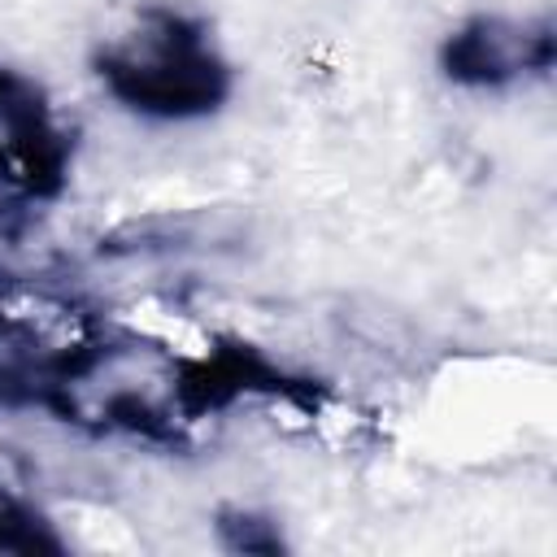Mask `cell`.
<instances>
[{
	"label": "cell",
	"instance_id": "cell-1",
	"mask_svg": "<svg viewBox=\"0 0 557 557\" xmlns=\"http://www.w3.org/2000/svg\"><path fill=\"white\" fill-rule=\"evenodd\" d=\"M174 379V348L131 331H91L61 344L44 409L87 435H126L157 448H187Z\"/></svg>",
	"mask_w": 557,
	"mask_h": 557
},
{
	"label": "cell",
	"instance_id": "cell-2",
	"mask_svg": "<svg viewBox=\"0 0 557 557\" xmlns=\"http://www.w3.org/2000/svg\"><path fill=\"white\" fill-rule=\"evenodd\" d=\"M91 65L122 109L157 122L209 117L235 87L209 26L178 9H144L139 26L122 44L100 48Z\"/></svg>",
	"mask_w": 557,
	"mask_h": 557
},
{
	"label": "cell",
	"instance_id": "cell-3",
	"mask_svg": "<svg viewBox=\"0 0 557 557\" xmlns=\"http://www.w3.org/2000/svg\"><path fill=\"white\" fill-rule=\"evenodd\" d=\"M248 396H274V400L300 405V409H318L326 387L309 374L283 370L274 357H265L248 339H218L205 357H178L174 400H178L183 422L213 418Z\"/></svg>",
	"mask_w": 557,
	"mask_h": 557
},
{
	"label": "cell",
	"instance_id": "cell-4",
	"mask_svg": "<svg viewBox=\"0 0 557 557\" xmlns=\"http://www.w3.org/2000/svg\"><path fill=\"white\" fill-rule=\"evenodd\" d=\"M557 61V30L548 17L513 22L479 13L440 44V70L457 87L496 91L518 78H544Z\"/></svg>",
	"mask_w": 557,
	"mask_h": 557
},
{
	"label": "cell",
	"instance_id": "cell-5",
	"mask_svg": "<svg viewBox=\"0 0 557 557\" xmlns=\"http://www.w3.org/2000/svg\"><path fill=\"white\" fill-rule=\"evenodd\" d=\"M0 131H4V152L17 165L26 196L57 200L70 183L74 139L65 126H57L44 87L9 65H0Z\"/></svg>",
	"mask_w": 557,
	"mask_h": 557
},
{
	"label": "cell",
	"instance_id": "cell-6",
	"mask_svg": "<svg viewBox=\"0 0 557 557\" xmlns=\"http://www.w3.org/2000/svg\"><path fill=\"white\" fill-rule=\"evenodd\" d=\"M57 352L61 344H48L30 318L0 309V409H44Z\"/></svg>",
	"mask_w": 557,
	"mask_h": 557
},
{
	"label": "cell",
	"instance_id": "cell-7",
	"mask_svg": "<svg viewBox=\"0 0 557 557\" xmlns=\"http://www.w3.org/2000/svg\"><path fill=\"white\" fill-rule=\"evenodd\" d=\"M213 531L222 540V548L231 553H257V557H278L287 548L278 522L270 513H257V509H239V505H226L218 509L213 518Z\"/></svg>",
	"mask_w": 557,
	"mask_h": 557
},
{
	"label": "cell",
	"instance_id": "cell-8",
	"mask_svg": "<svg viewBox=\"0 0 557 557\" xmlns=\"http://www.w3.org/2000/svg\"><path fill=\"white\" fill-rule=\"evenodd\" d=\"M0 553H65V540L35 505L0 496Z\"/></svg>",
	"mask_w": 557,
	"mask_h": 557
}]
</instances>
